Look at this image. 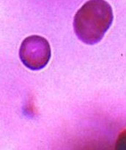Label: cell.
<instances>
[{"mask_svg":"<svg viewBox=\"0 0 126 150\" xmlns=\"http://www.w3.org/2000/svg\"><path fill=\"white\" fill-rule=\"evenodd\" d=\"M111 5L105 0H89L74 16L73 28L84 43L94 45L103 38L113 22Z\"/></svg>","mask_w":126,"mask_h":150,"instance_id":"obj_1","label":"cell"},{"mask_svg":"<svg viewBox=\"0 0 126 150\" xmlns=\"http://www.w3.org/2000/svg\"><path fill=\"white\" fill-rule=\"evenodd\" d=\"M51 54L48 40L38 35H32L23 40L19 50L22 63L32 70H40L45 67Z\"/></svg>","mask_w":126,"mask_h":150,"instance_id":"obj_2","label":"cell"},{"mask_svg":"<svg viewBox=\"0 0 126 150\" xmlns=\"http://www.w3.org/2000/svg\"><path fill=\"white\" fill-rule=\"evenodd\" d=\"M116 147L119 149H126V131L123 132L121 136H119Z\"/></svg>","mask_w":126,"mask_h":150,"instance_id":"obj_3","label":"cell"}]
</instances>
